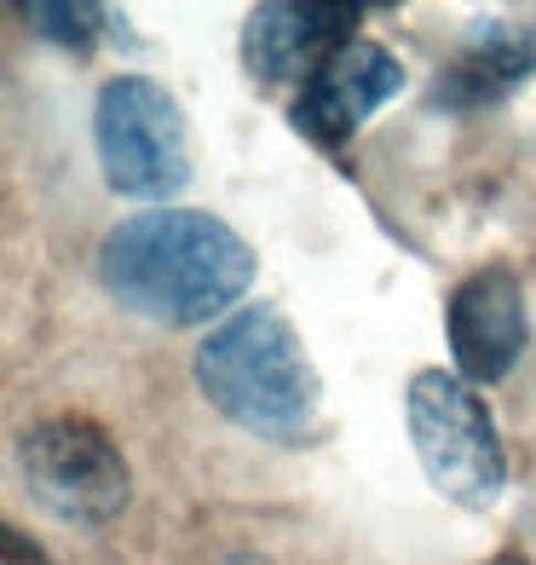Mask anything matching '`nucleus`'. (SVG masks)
I'll list each match as a JSON object with an SVG mask.
<instances>
[{
	"mask_svg": "<svg viewBox=\"0 0 536 565\" xmlns=\"http://www.w3.org/2000/svg\"><path fill=\"white\" fill-rule=\"evenodd\" d=\"M191 375L232 427L271 445H300L323 416V375L300 329L277 306L254 300L196 347Z\"/></svg>",
	"mask_w": 536,
	"mask_h": 565,
	"instance_id": "nucleus-2",
	"label": "nucleus"
},
{
	"mask_svg": "<svg viewBox=\"0 0 536 565\" xmlns=\"http://www.w3.org/2000/svg\"><path fill=\"white\" fill-rule=\"evenodd\" d=\"M7 565H46V559H41L35 543H23V531L7 525Z\"/></svg>",
	"mask_w": 536,
	"mask_h": 565,
	"instance_id": "nucleus-11",
	"label": "nucleus"
},
{
	"mask_svg": "<svg viewBox=\"0 0 536 565\" xmlns=\"http://www.w3.org/2000/svg\"><path fill=\"white\" fill-rule=\"evenodd\" d=\"M357 7L335 0H266L248 12L243 30V64L254 82H312V75L352 46L357 35Z\"/></svg>",
	"mask_w": 536,
	"mask_h": 565,
	"instance_id": "nucleus-7",
	"label": "nucleus"
},
{
	"mask_svg": "<svg viewBox=\"0 0 536 565\" xmlns=\"http://www.w3.org/2000/svg\"><path fill=\"white\" fill-rule=\"evenodd\" d=\"M404 422H410V445L427 484L444 502L468 513L502 502L507 456L491 422V404L479 398L473 381H462L455 370H416L410 393H404Z\"/></svg>",
	"mask_w": 536,
	"mask_h": 565,
	"instance_id": "nucleus-3",
	"label": "nucleus"
},
{
	"mask_svg": "<svg viewBox=\"0 0 536 565\" xmlns=\"http://www.w3.org/2000/svg\"><path fill=\"white\" fill-rule=\"evenodd\" d=\"M444 335L455 375L473 387H491L519 364V352L530 341V318H525V282L514 266H479L450 289L444 306Z\"/></svg>",
	"mask_w": 536,
	"mask_h": 565,
	"instance_id": "nucleus-6",
	"label": "nucleus"
},
{
	"mask_svg": "<svg viewBox=\"0 0 536 565\" xmlns=\"http://www.w3.org/2000/svg\"><path fill=\"white\" fill-rule=\"evenodd\" d=\"M18 473L30 484V497L75 531L110 525L127 513V502H133L127 456L116 450V439L105 427H93L82 416L35 422L18 439Z\"/></svg>",
	"mask_w": 536,
	"mask_h": 565,
	"instance_id": "nucleus-5",
	"label": "nucleus"
},
{
	"mask_svg": "<svg viewBox=\"0 0 536 565\" xmlns=\"http://www.w3.org/2000/svg\"><path fill=\"white\" fill-rule=\"evenodd\" d=\"M404 87V64L387 53L380 41H352L329 58L312 82L294 98V127L312 145H346L387 98H398Z\"/></svg>",
	"mask_w": 536,
	"mask_h": 565,
	"instance_id": "nucleus-8",
	"label": "nucleus"
},
{
	"mask_svg": "<svg viewBox=\"0 0 536 565\" xmlns=\"http://www.w3.org/2000/svg\"><path fill=\"white\" fill-rule=\"evenodd\" d=\"M98 168L116 196L173 202L191 185V134L179 98L150 75H110L93 105Z\"/></svg>",
	"mask_w": 536,
	"mask_h": 565,
	"instance_id": "nucleus-4",
	"label": "nucleus"
},
{
	"mask_svg": "<svg viewBox=\"0 0 536 565\" xmlns=\"http://www.w3.org/2000/svg\"><path fill=\"white\" fill-rule=\"evenodd\" d=\"M484 565H530L525 554H496V559H484Z\"/></svg>",
	"mask_w": 536,
	"mask_h": 565,
	"instance_id": "nucleus-12",
	"label": "nucleus"
},
{
	"mask_svg": "<svg viewBox=\"0 0 536 565\" xmlns=\"http://www.w3.org/2000/svg\"><path fill=\"white\" fill-rule=\"evenodd\" d=\"M536 70V30H525V23H507V18H491L479 23L462 64H455L450 75H439V98L444 105H491V98H502L514 82H525V75Z\"/></svg>",
	"mask_w": 536,
	"mask_h": 565,
	"instance_id": "nucleus-9",
	"label": "nucleus"
},
{
	"mask_svg": "<svg viewBox=\"0 0 536 565\" xmlns=\"http://www.w3.org/2000/svg\"><path fill=\"white\" fill-rule=\"evenodd\" d=\"M18 18L30 23L35 35L58 41V46H93L105 35V7H93V0H23Z\"/></svg>",
	"mask_w": 536,
	"mask_h": 565,
	"instance_id": "nucleus-10",
	"label": "nucleus"
},
{
	"mask_svg": "<svg viewBox=\"0 0 536 565\" xmlns=\"http://www.w3.org/2000/svg\"><path fill=\"white\" fill-rule=\"evenodd\" d=\"M98 282L127 312L162 329H191L243 300L254 254L232 225L202 209H144L105 231Z\"/></svg>",
	"mask_w": 536,
	"mask_h": 565,
	"instance_id": "nucleus-1",
	"label": "nucleus"
}]
</instances>
